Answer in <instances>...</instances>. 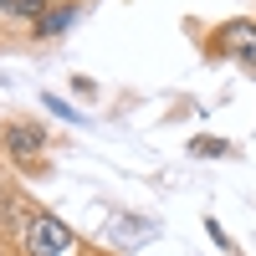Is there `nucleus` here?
Listing matches in <instances>:
<instances>
[{
    "mask_svg": "<svg viewBox=\"0 0 256 256\" xmlns=\"http://www.w3.org/2000/svg\"><path fill=\"white\" fill-rule=\"evenodd\" d=\"M0 210H6V200H0Z\"/></svg>",
    "mask_w": 256,
    "mask_h": 256,
    "instance_id": "obj_8",
    "label": "nucleus"
},
{
    "mask_svg": "<svg viewBox=\"0 0 256 256\" xmlns=\"http://www.w3.org/2000/svg\"><path fill=\"white\" fill-rule=\"evenodd\" d=\"M16 226H20V251L26 256H67L77 246V230L67 220H56L52 210H26Z\"/></svg>",
    "mask_w": 256,
    "mask_h": 256,
    "instance_id": "obj_1",
    "label": "nucleus"
},
{
    "mask_svg": "<svg viewBox=\"0 0 256 256\" xmlns=\"http://www.w3.org/2000/svg\"><path fill=\"white\" fill-rule=\"evenodd\" d=\"M220 52H230L236 62H246V67H256V20H230V26H220Z\"/></svg>",
    "mask_w": 256,
    "mask_h": 256,
    "instance_id": "obj_2",
    "label": "nucleus"
},
{
    "mask_svg": "<svg viewBox=\"0 0 256 256\" xmlns=\"http://www.w3.org/2000/svg\"><path fill=\"white\" fill-rule=\"evenodd\" d=\"M0 10H6V16H26L36 26V20L46 16V0H0Z\"/></svg>",
    "mask_w": 256,
    "mask_h": 256,
    "instance_id": "obj_5",
    "label": "nucleus"
},
{
    "mask_svg": "<svg viewBox=\"0 0 256 256\" xmlns=\"http://www.w3.org/2000/svg\"><path fill=\"white\" fill-rule=\"evenodd\" d=\"M77 10H82L77 0H72V6H46V16H41L31 31H36V36H62V31L72 26V16H77Z\"/></svg>",
    "mask_w": 256,
    "mask_h": 256,
    "instance_id": "obj_4",
    "label": "nucleus"
},
{
    "mask_svg": "<svg viewBox=\"0 0 256 256\" xmlns=\"http://www.w3.org/2000/svg\"><path fill=\"white\" fill-rule=\"evenodd\" d=\"M205 230H210V241H216V246H226V251H230V241H226V230H220L216 220H205Z\"/></svg>",
    "mask_w": 256,
    "mask_h": 256,
    "instance_id": "obj_7",
    "label": "nucleus"
},
{
    "mask_svg": "<svg viewBox=\"0 0 256 256\" xmlns=\"http://www.w3.org/2000/svg\"><path fill=\"white\" fill-rule=\"evenodd\" d=\"M190 148H195V154H205V159H220V154H230V144H220V138H195Z\"/></svg>",
    "mask_w": 256,
    "mask_h": 256,
    "instance_id": "obj_6",
    "label": "nucleus"
},
{
    "mask_svg": "<svg viewBox=\"0 0 256 256\" xmlns=\"http://www.w3.org/2000/svg\"><path fill=\"white\" fill-rule=\"evenodd\" d=\"M6 148H10V159L26 164V159H36L41 148H46V128L41 123H10L6 128Z\"/></svg>",
    "mask_w": 256,
    "mask_h": 256,
    "instance_id": "obj_3",
    "label": "nucleus"
}]
</instances>
